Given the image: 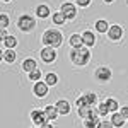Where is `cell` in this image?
Returning <instances> with one entry per match:
<instances>
[{
    "label": "cell",
    "mask_w": 128,
    "mask_h": 128,
    "mask_svg": "<svg viewBox=\"0 0 128 128\" xmlns=\"http://www.w3.org/2000/svg\"><path fill=\"white\" fill-rule=\"evenodd\" d=\"M68 58H70V63L74 67H87L90 63V58H92V53H90V48L87 46H80V48H72L68 53Z\"/></svg>",
    "instance_id": "6da1fadb"
},
{
    "label": "cell",
    "mask_w": 128,
    "mask_h": 128,
    "mask_svg": "<svg viewBox=\"0 0 128 128\" xmlns=\"http://www.w3.org/2000/svg\"><path fill=\"white\" fill-rule=\"evenodd\" d=\"M41 43H43V46H51V48L58 50L63 44V32L58 28H50V29H46L43 32Z\"/></svg>",
    "instance_id": "7a4b0ae2"
},
{
    "label": "cell",
    "mask_w": 128,
    "mask_h": 128,
    "mask_svg": "<svg viewBox=\"0 0 128 128\" xmlns=\"http://www.w3.org/2000/svg\"><path fill=\"white\" fill-rule=\"evenodd\" d=\"M16 26L20 32L24 34H31L32 31L38 28V17L32 16V14H20L17 20H16Z\"/></svg>",
    "instance_id": "3957f363"
},
{
    "label": "cell",
    "mask_w": 128,
    "mask_h": 128,
    "mask_svg": "<svg viewBox=\"0 0 128 128\" xmlns=\"http://www.w3.org/2000/svg\"><path fill=\"white\" fill-rule=\"evenodd\" d=\"M92 77L98 84H109L113 80V70L109 68L108 65H99L98 68L94 70Z\"/></svg>",
    "instance_id": "277c9868"
},
{
    "label": "cell",
    "mask_w": 128,
    "mask_h": 128,
    "mask_svg": "<svg viewBox=\"0 0 128 128\" xmlns=\"http://www.w3.org/2000/svg\"><path fill=\"white\" fill-rule=\"evenodd\" d=\"M58 58V51L56 48H51V46H43L40 50V60L44 63V65H51L55 63Z\"/></svg>",
    "instance_id": "5b68a950"
},
{
    "label": "cell",
    "mask_w": 128,
    "mask_h": 128,
    "mask_svg": "<svg viewBox=\"0 0 128 128\" xmlns=\"http://www.w3.org/2000/svg\"><path fill=\"white\" fill-rule=\"evenodd\" d=\"M106 38H108L111 43H120V41H123V38H125V29H123V26H121V24H111L108 32H106Z\"/></svg>",
    "instance_id": "8992f818"
},
{
    "label": "cell",
    "mask_w": 128,
    "mask_h": 128,
    "mask_svg": "<svg viewBox=\"0 0 128 128\" xmlns=\"http://www.w3.org/2000/svg\"><path fill=\"white\" fill-rule=\"evenodd\" d=\"M60 12L65 16V19L67 20H74L77 19V14H79V7L75 5V2H63L62 5H60Z\"/></svg>",
    "instance_id": "52a82bcc"
},
{
    "label": "cell",
    "mask_w": 128,
    "mask_h": 128,
    "mask_svg": "<svg viewBox=\"0 0 128 128\" xmlns=\"http://www.w3.org/2000/svg\"><path fill=\"white\" fill-rule=\"evenodd\" d=\"M32 94H34V98H38V99H44L46 96L50 94V86L44 82V80L41 79L38 80V82H32Z\"/></svg>",
    "instance_id": "ba28073f"
},
{
    "label": "cell",
    "mask_w": 128,
    "mask_h": 128,
    "mask_svg": "<svg viewBox=\"0 0 128 128\" xmlns=\"http://www.w3.org/2000/svg\"><path fill=\"white\" fill-rule=\"evenodd\" d=\"M29 118H31V121H32L34 126H41L43 123L50 121L48 116H46V113H44V109H40V108L32 109V111L29 113Z\"/></svg>",
    "instance_id": "9c48e42d"
},
{
    "label": "cell",
    "mask_w": 128,
    "mask_h": 128,
    "mask_svg": "<svg viewBox=\"0 0 128 128\" xmlns=\"http://www.w3.org/2000/svg\"><path fill=\"white\" fill-rule=\"evenodd\" d=\"M82 34V41H84V46H87V48H94L96 46V43H98V36H96V31L92 29H86L80 32Z\"/></svg>",
    "instance_id": "30bf717a"
},
{
    "label": "cell",
    "mask_w": 128,
    "mask_h": 128,
    "mask_svg": "<svg viewBox=\"0 0 128 128\" xmlns=\"http://www.w3.org/2000/svg\"><path fill=\"white\" fill-rule=\"evenodd\" d=\"M51 14H53V12H51V7H50L48 4H38L36 9H34V16L41 20L51 17Z\"/></svg>",
    "instance_id": "8fae6325"
},
{
    "label": "cell",
    "mask_w": 128,
    "mask_h": 128,
    "mask_svg": "<svg viewBox=\"0 0 128 128\" xmlns=\"http://www.w3.org/2000/svg\"><path fill=\"white\" fill-rule=\"evenodd\" d=\"M92 114H98V109L96 106H90V104H86V106H80L77 108V116L82 120L89 118V116H92Z\"/></svg>",
    "instance_id": "7c38bea8"
},
{
    "label": "cell",
    "mask_w": 128,
    "mask_h": 128,
    "mask_svg": "<svg viewBox=\"0 0 128 128\" xmlns=\"http://www.w3.org/2000/svg\"><path fill=\"white\" fill-rule=\"evenodd\" d=\"M20 68H22L24 74H29V72H32V70L38 68V60H34L32 56L24 58V60H22V63H20Z\"/></svg>",
    "instance_id": "4fadbf2b"
},
{
    "label": "cell",
    "mask_w": 128,
    "mask_h": 128,
    "mask_svg": "<svg viewBox=\"0 0 128 128\" xmlns=\"http://www.w3.org/2000/svg\"><path fill=\"white\" fill-rule=\"evenodd\" d=\"M55 104H56V108H58L60 116H68L70 113H72V104H70L67 99H58Z\"/></svg>",
    "instance_id": "5bb4252c"
},
{
    "label": "cell",
    "mask_w": 128,
    "mask_h": 128,
    "mask_svg": "<svg viewBox=\"0 0 128 128\" xmlns=\"http://www.w3.org/2000/svg\"><path fill=\"white\" fill-rule=\"evenodd\" d=\"M109 121L113 123V126H114V128H123L125 125H126V118H125L120 111L111 113V114H109Z\"/></svg>",
    "instance_id": "9a60e30c"
},
{
    "label": "cell",
    "mask_w": 128,
    "mask_h": 128,
    "mask_svg": "<svg viewBox=\"0 0 128 128\" xmlns=\"http://www.w3.org/2000/svg\"><path fill=\"white\" fill-rule=\"evenodd\" d=\"M109 20L108 19H98L96 22H94V31L98 32V34H106L109 29Z\"/></svg>",
    "instance_id": "2e32d148"
},
{
    "label": "cell",
    "mask_w": 128,
    "mask_h": 128,
    "mask_svg": "<svg viewBox=\"0 0 128 128\" xmlns=\"http://www.w3.org/2000/svg\"><path fill=\"white\" fill-rule=\"evenodd\" d=\"M68 44H70V48H80V46H84L82 34L80 32H72L68 36Z\"/></svg>",
    "instance_id": "e0dca14e"
},
{
    "label": "cell",
    "mask_w": 128,
    "mask_h": 128,
    "mask_svg": "<svg viewBox=\"0 0 128 128\" xmlns=\"http://www.w3.org/2000/svg\"><path fill=\"white\" fill-rule=\"evenodd\" d=\"M44 113H46V116H48L50 121H55V120H58L60 113H58V108H56V104H48V106H44Z\"/></svg>",
    "instance_id": "ac0fdd59"
},
{
    "label": "cell",
    "mask_w": 128,
    "mask_h": 128,
    "mask_svg": "<svg viewBox=\"0 0 128 128\" xmlns=\"http://www.w3.org/2000/svg\"><path fill=\"white\" fill-rule=\"evenodd\" d=\"M99 121H101V116H99V114H92V116H89V118L82 120V126L84 128H98Z\"/></svg>",
    "instance_id": "d6986e66"
},
{
    "label": "cell",
    "mask_w": 128,
    "mask_h": 128,
    "mask_svg": "<svg viewBox=\"0 0 128 128\" xmlns=\"http://www.w3.org/2000/svg\"><path fill=\"white\" fill-rule=\"evenodd\" d=\"M82 96L86 98V102H87V104H90V106H98L99 98H98V94H96L94 90H84Z\"/></svg>",
    "instance_id": "ffe728a7"
},
{
    "label": "cell",
    "mask_w": 128,
    "mask_h": 128,
    "mask_svg": "<svg viewBox=\"0 0 128 128\" xmlns=\"http://www.w3.org/2000/svg\"><path fill=\"white\" fill-rule=\"evenodd\" d=\"M16 60H17V53H16V50H9V48H4V63H16Z\"/></svg>",
    "instance_id": "44dd1931"
},
{
    "label": "cell",
    "mask_w": 128,
    "mask_h": 128,
    "mask_svg": "<svg viewBox=\"0 0 128 128\" xmlns=\"http://www.w3.org/2000/svg\"><path fill=\"white\" fill-rule=\"evenodd\" d=\"M51 22H53V24L58 28V26H65L68 20L65 19V16H63L60 10H56V12H53V14H51Z\"/></svg>",
    "instance_id": "7402d4cb"
},
{
    "label": "cell",
    "mask_w": 128,
    "mask_h": 128,
    "mask_svg": "<svg viewBox=\"0 0 128 128\" xmlns=\"http://www.w3.org/2000/svg\"><path fill=\"white\" fill-rule=\"evenodd\" d=\"M96 109H98V114L101 116V118H109V114H111V111H109L108 104H106L104 101H101V102H98V106H96Z\"/></svg>",
    "instance_id": "603a6c76"
},
{
    "label": "cell",
    "mask_w": 128,
    "mask_h": 128,
    "mask_svg": "<svg viewBox=\"0 0 128 128\" xmlns=\"http://www.w3.org/2000/svg\"><path fill=\"white\" fill-rule=\"evenodd\" d=\"M43 80L48 84L50 87H55V86L58 84V75H56L55 72H48V74H44V75H43Z\"/></svg>",
    "instance_id": "cb8c5ba5"
},
{
    "label": "cell",
    "mask_w": 128,
    "mask_h": 128,
    "mask_svg": "<svg viewBox=\"0 0 128 128\" xmlns=\"http://www.w3.org/2000/svg\"><path fill=\"white\" fill-rule=\"evenodd\" d=\"M17 44H19V41H17V38H16V36H12V34H9V36L4 40V48L16 50V48H17Z\"/></svg>",
    "instance_id": "d4e9b609"
},
{
    "label": "cell",
    "mask_w": 128,
    "mask_h": 128,
    "mask_svg": "<svg viewBox=\"0 0 128 128\" xmlns=\"http://www.w3.org/2000/svg\"><path fill=\"white\" fill-rule=\"evenodd\" d=\"M104 102L108 104V108L111 113H116V111H120V102H118V99H114V98H106L104 99Z\"/></svg>",
    "instance_id": "484cf974"
},
{
    "label": "cell",
    "mask_w": 128,
    "mask_h": 128,
    "mask_svg": "<svg viewBox=\"0 0 128 128\" xmlns=\"http://www.w3.org/2000/svg\"><path fill=\"white\" fill-rule=\"evenodd\" d=\"M28 79H29L31 82H38V80L43 79V72H41L40 68L32 70V72H29V74H28Z\"/></svg>",
    "instance_id": "4316f807"
},
{
    "label": "cell",
    "mask_w": 128,
    "mask_h": 128,
    "mask_svg": "<svg viewBox=\"0 0 128 128\" xmlns=\"http://www.w3.org/2000/svg\"><path fill=\"white\" fill-rule=\"evenodd\" d=\"M9 26H10V17L7 14L0 12V28H2V29H7Z\"/></svg>",
    "instance_id": "83f0119b"
},
{
    "label": "cell",
    "mask_w": 128,
    "mask_h": 128,
    "mask_svg": "<svg viewBox=\"0 0 128 128\" xmlns=\"http://www.w3.org/2000/svg\"><path fill=\"white\" fill-rule=\"evenodd\" d=\"M74 2H75V5L79 9H86V7H89L92 4V0H74Z\"/></svg>",
    "instance_id": "f1b7e54d"
},
{
    "label": "cell",
    "mask_w": 128,
    "mask_h": 128,
    "mask_svg": "<svg viewBox=\"0 0 128 128\" xmlns=\"http://www.w3.org/2000/svg\"><path fill=\"white\" fill-rule=\"evenodd\" d=\"M98 128H114V126H113V123L109 121V118H108V120L104 118V120H101V121H99Z\"/></svg>",
    "instance_id": "f546056e"
},
{
    "label": "cell",
    "mask_w": 128,
    "mask_h": 128,
    "mask_svg": "<svg viewBox=\"0 0 128 128\" xmlns=\"http://www.w3.org/2000/svg\"><path fill=\"white\" fill-rule=\"evenodd\" d=\"M86 104H87V102H86V98H84V96L80 94L79 98L75 99V108H80V106H86Z\"/></svg>",
    "instance_id": "4dcf8cb0"
},
{
    "label": "cell",
    "mask_w": 128,
    "mask_h": 128,
    "mask_svg": "<svg viewBox=\"0 0 128 128\" xmlns=\"http://www.w3.org/2000/svg\"><path fill=\"white\" fill-rule=\"evenodd\" d=\"M9 34H10V32L7 29H2V28H0V41H2V43H4V40H5Z\"/></svg>",
    "instance_id": "1f68e13d"
},
{
    "label": "cell",
    "mask_w": 128,
    "mask_h": 128,
    "mask_svg": "<svg viewBox=\"0 0 128 128\" xmlns=\"http://www.w3.org/2000/svg\"><path fill=\"white\" fill-rule=\"evenodd\" d=\"M120 113H121L125 118H128V104H125V106H120Z\"/></svg>",
    "instance_id": "d6a6232c"
},
{
    "label": "cell",
    "mask_w": 128,
    "mask_h": 128,
    "mask_svg": "<svg viewBox=\"0 0 128 128\" xmlns=\"http://www.w3.org/2000/svg\"><path fill=\"white\" fill-rule=\"evenodd\" d=\"M38 128H55V125H53V121H46V123H43L41 126Z\"/></svg>",
    "instance_id": "836d02e7"
},
{
    "label": "cell",
    "mask_w": 128,
    "mask_h": 128,
    "mask_svg": "<svg viewBox=\"0 0 128 128\" xmlns=\"http://www.w3.org/2000/svg\"><path fill=\"white\" fill-rule=\"evenodd\" d=\"M0 63H4V50L0 48Z\"/></svg>",
    "instance_id": "e575fe53"
},
{
    "label": "cell",
    "mask_w": 128,
    "mask_h": 128,
    "mask_svg": "<svg viewBox=\"0 0 128 128\" xmlns=\"http://www.w3.org/2000/svg\"><path fill=\"white\" fill-rule=\"evenodd\" d=\"M102 2H104V4H108V5H109V4H113L114 0H102Z\"/></svg>",
    "instance_id": "d590c367"
},
{
    "label": "cell",
    "mask_w": 128,
    "mask_h": 128,
    "mask_svg": "<svg viewBox=\"0 0 128 128\" xmlns=\"http://www.w3.org/2000/svg\"><path fill=\"white\" fill-rule=\"evenodd\" d=\"M0 2H4V4H10L12 0H0Z\"/></svg>",
    "instance_id": "8d00e7d4"
},
{
    "label": "cell",
    "mask_w": 128,
    "mask_h": 128,
    "mask_svg": "<svg viewBox=\"0 0 128 128\" xmlns=\"http://www.w3.org/2000/svg\"><path fill=\"white\" fill-rule=\"evenodd\" d=\"M126 123H128V118H126Z\"/></svg>",
    "instance_id": "74e56055"
},
{
    "label": "cell",
    "mask_w": 128,
    "mask_h": 128,
    "mask_svg": "<svg viewBox=\"0 0 128 128\" xmlns=\"http://www.w3.org/2000/svg\"><path fill=\"white\" fill-rule=\"evenodd\" d=\"M34 128H38V126H34Z\"/></svg>",
    "instance_id": "f35d334b"
}]
</instances>
